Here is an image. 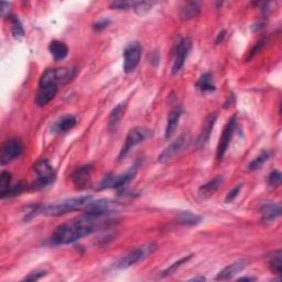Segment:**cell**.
I'll use <instances>...</instances> for the list:
<instances>
[{
    "instance_id": "obj_1",
    "label": "cell",
    "mask_w": 282,
    "mask_h": 282,
    "mask_svg": "<svg viewBox=\"0 0 282 282\" xmlns=\"http://www.w3.org/2000/svg\"><path fill=\"white\" fill-rule=\"evenodd\" d=\"M108 217H95L85 213L76 220L58 225L51 235V243L54 245H70L85 236L97 232L106 225Z\"/></svg>"
},
{
    "instance_id": "obj_2",
    "label": "cell",
    "mask_w": 282,
    "mask_h": 282,
    "mask_svg": "<svg viewBox=\"0 0 282 282\" xmlns=\"http://www.w3.org/2000/svg\"><path fill=\"white\" fill-rule=\"evenodd\" d=\"M92 201L93 198L90 195L75 196V198L65 199L56 203L38 206L33 212H35V214L41 213L46 216H61L73 211L85 209Z\"/></svg>"
},
{
    "instance_id": "obj_3",
    "label": "cell",
    "mask_w": 282,
    "mask_h": 282,
    "mask_svg": "<svg viewBox=\"0 0 282 282\" xmlns=\"http://www.w3.org/2000/svg\"><path fill=\"white\" fill-rule=\"evenodd\" d=\"M34 171L36 173V179L31 184V189L32 190H43L55 182L56 172L46 159H42L39 162H36L34 166Z\"/></svg>"
},
{
    "instance_id": "obj_4",
    "label": "cell",
    "mask_w": 282,
    "mask_h": 282,
    "mask_svg": "<svg viewBox=\"0 0 282 282\" xmlns=\"http://www.w3.org/2000/svg\"><path fill=\"white\" fill-rule=\"evenodd\" d=\"M157 245L150 243L147 244L145 246L136 247L134 249H131L128 254H126L125 256H122L115 263L114 267L116 269H126L129 268L131 266H134L141 262L142 259H145L148 255H150L153 253V250L156 249Z\"/></svg>"
},
{
    "instance_id": "obj_5",
    "label": "cell",
    "mask_w": 282,
    "mask_h": 282,
    "mask_svg": "<svg viewBox=\"0 0 282 282\" xmlns=\"http://www.w3.org/2000/svg\"><path fill=\"white\" fill-rule=\"evenodd\" d=\"M151 136H152V131L150 129L145 128V127H136V128H132L128 132V135H127L125 143L121 147V150L118 156V160L125 159L127 156H128V153L132 150V149L139 145V143L149 139Z\"/></svg>"
},
{
    "instance_id": "obj_6",
    "label": "cell",
    "mask_w": 282,
    "mask_h": 282,
    "mask_svg": "<svg viewBox=\"0 0 282 282\" xmlns=\"http://www.w3.org/2000/svg\"><path fill=\"white\" fill-rule=\"evenodd\" d=\"M138 171V168L136 166L131 167L128 171L119 175H113V177H106L103 182L100 183L99 190L103 189H116V190H122L126 188L132 180L135 179Z\"/></svg>"
},
{
    "instance_id": "obj_7",
    "label": "cell",
    "mask_w": 282,
    "mask_h": 282,
    "mask_svg": "<svg viewBox=\"0 0 282 282\" xmlns=\"http://www.w3.org/2000/svg\"><path fill=\"white\" fill-rule=\"evenodd\" d=\"M142 47L138 42H132L128 44L124 50V71L125 73L134 72L137 66L139 65L141 58Z\"/></svg>"
},
{
    "instance_id": "obj_8",
    "label": "cell",
    "mask_w": 282,
    "mask_h": 282,
    "mask_svg": "<svg viewBox=\"0 0 282 282\" xmlns=\"http://www.w3.org/2000/svg\"><path fill=\"white\" fill-rule=\"evenodd\" d=\"M236 117L233 116L232 118L227 121V124L225 125L224 129H223L222 136L220 138V141H218L217 145V150H216V159L217 161H222L223 158H224L225 153L228 149V146H230L232 137L234 135V131H235V127H236Z\"/></svg>"
},
{
    "instance_id": "obj_9",
    "label": "cell",
    "mask_w": 282,
    "mask_h": 282,
    "mask_svg": "<svg viewBox=\"0 0 282 282\" xmlns=\"http://www.w3.org/2000/svg\"><path fill=\"white\" fill-rule=\"evenodd\" d=\"M23 150H24L23 143L19 139L13 138V139L8 140L1 149V153H0V162H1L2 166L12 162L22 154Z\"/></svg>"
},
{
    "instance_id": "obj_10",
    "label": "cell",
    "mask_w": 282,
    "mask_h": 282,
    "mask_svg": "<svg viewBox=\"0 0 282 282\" xmlns=\"http://www.w3.org/2000/svg\"><path fill=\"white\" fill-rule=\"evenodd\" d=\"M191 49V42L188 38H183L179 41L174 51V60L172 63V75L178 74L184 65L186 61V57L189 55V52Z\"/></svg>"
},
{
    "instance_id": "obj_11",
    "label": "cell",
    "mask_w": 282,
    "mask_h": 282,
    "mask_svg": "<svg viewBox=\"0 0 282 282\" xmlns=\"http://www.w3.org/2000/svg\"><path fill=\"white\" fill-rule=\"evenodd\" d=\"M189 141V136L186 134H182L177 138V140L170 143V145L164 149V150L160 153V156L158 157V162L160 163H166L170 160L178 156V154L183 150V148L186 146V143Z\"/></svg>"
},
{
    "instance_id": "obj_12",
    "label": "cell",
    "mask_w": 282,
    "mask_h": 282,
    "mask_svg": "<svg viewBox=\"0 0 282 282\" xmlns=\"http://www.w3.org/2000/svg\"><path fill=\"white\" fill-rule=\"evenodd\" d=\"M92 174H93L92 164H85V166L77 168L72 174V181L74 185L79 190H85L90 188L93 184Z\"/></svg>"
},
{
    "instance_id": "obj_13",
    "label": "cell",
    "mask_w": 282,
    "mask_h": 282,
    "mask_svg": "<svg viewBox=\"0 0 282 282\" xmlns=\"http://www.w3.org/2000/svg\"><path fill=\"white\" fill-rule=\"evenodd\" d=\"M217 120V114L216 113H213L210 114L209 116L206 117L204 122H203V126H202V129L200 135L198 137V139H196V147L200 148V147H204L207 141L210 140V137L211 134L213 131V128H214L215 126V122Z\"/></svg>"
},
{
    "instance_id": "obj_14",
    "label": "cell",
    "mask_w": 282,
    "mask_h": 282,
    "mask_svg": "<svg viewBox=\"0 0 282 282\" xmlns=\"http://www.w3.org/2000/svg\"><path fill=\"white\" fill-rule=\"evenodd\" d=\"M248 266L247 260L245 259H239L237 262L233 263L231 265L226 266L224 269H222L220 273L217 274L215 277V280H228L232 279L234 276H236L237 274L241 273L245 268Z\"/></svg>"
},
{
    "instance_id": "obj_15",
    "label": "cell",
    "mask_w": 282,
    "mask_h": 282,
    "mask_svg": "<svg viewBox=\"0 0 282 282\" xmlns=\"http://www.w3.org/2000/svg\"><path fill=\"white\" fill-rule=\"evenodd\" d=\"M57 94L56 85H47V86H39L38 94L35 96V104L43 107L50 104Z\"/></svg>"
},
{
    "instance_id": "obj_16",
    "label": "cell",
    "mask_w": 282,
    "mask_h": 282,
    "mask_svg": "<svg viewBox=\"0 0 282 282\" xmlns=\"http://www.w3.org/2000/svg\"><path fill=\"white\" fill-rule=\"evenodd\" d=\"M259 213L262 215V221L271 222L275 221L281 214V207L274 202H265L259 207Z\"/></svg>"
},
{
    "instance_id": "obj_17",
    "label": "cell",
    "mask_w": 282,
    "mask_h": 282,
    "mask_svg": "<svg viewBox=\"0 0 282 282\" xmlns=\"http://www.w3.org/2000/svg\"><path fill=\"white\" fill-rule=\"evenodd\" d=\"M181 116H182V110H181V108L179 107H175L170 111L168 121H167V126H166V130H164V138H166V139H170V138L174 135L175 130H177L178 128Z\"/></svg>"
},
{
    "instance_id": "obj_18",
    "label": "cell",
    "mask_w": 282,
    "mask_h": 282,
    "mask_svg": "<svg viewBox=\"0 0 282 282\" xmlns=\"http://www.w3.org/2000/svg\"><path fill=\"white\" fill-rule=\"evenodd\" d=\"M223 183V177L218 175V177H215L214 179H212L209 182L203 184L202 186H200L199 189V196L200 199L202 200H206L211 198V196L214 194L216 191L220 189V186Z\"/></svg>"
},
{
    "instance_id": "obj_19",
    "label": "cell",
    "mask_w": 282,
    "mask_h": 282,
    "mask_svg": "<svg viewBox=\"0 0 282 282\" xmlns=\"http://www.w3.org/2000/svg\"><path fill=\"white\" fill-rule=\"evenodd\" d=\"M76 118L73 115H65L54 122L52 130L54 132H66L76 126Z\"/></svg>"
},
{
    "instance_id": "obj_20",
    "label": "cell",
    "mask_w": 282,
    "mask_h": 282,
    "mask_svg": "<svg viewBox=\"0 0 282 282\" xmlns=\"http://www.w3.org/2000/svg\"><path fill=\"white\" fill-rule=\"evenodd\" d=\"M49 51L55 61H62L68 55V47L64 42L54 40L49 45Z\"/></svg>"
},
{
    "instance_id": "obj_21",
    "label": "cell",
    "mask_w": 282,
    "mask_h": 282,
    "mask_svg": "<svg viewBox=\"0 0 282 282\" xmlns=\"http://www.w3.org/2000/svg\"><path fill=\"white\" fill-rule=\"evenodd\" d=\"M125 109H126V104H119L116 106V107L113 109V111H111L109 115V118H108L109 131L114 132L117 130V128H118L119 122L122 118V116H124Z\"/></svg>"
},
{
    "instance_id": "obj_22",
    "label": "cell",
    "mask_w": 282,
    "mask_h": 282,
    "mask_svg": "<svg viewBox=\"0 0 282 282\" xmlns=\"http://www.w3.org/2000/svg\"><path fill=\"white\" fill-rule=\"evenodd\" d=\"M200 3L196 2V1H190V2H186L184 6L182 7L180 11V18L184 20H190L196 15L199 14L200 12Z\"/></svg>"
},
{
    "instance_id": "obj_23",
    "label": "cell",
    "mask_w": 282,
    "mask_h": 282,
    "mask_svg": "<svg viewBox=\"0 0 282 282\" xmlns=\"http://www.w3.org/2000/svg\"><path fill=\"white\" fill-rule=\"evenodd\" d=\"M178 220L181 224L186 225V226H193V225L200 224V223L203 221V217L198 214H193L192 212L184 211V212H181L178 215Z\"/></svg>"
},
{
    "instance_id": "obj_24",
    "label": "cell",
    "mask_w": 282,
    "mask_h": 282,
    "mask_svg": "<svg viewBox=\"0 0 282 282\" xmlns=\"http://www.w3.org/2000/svg\"><path fill=\"white\" fill-rule=\"evenodd\" d=\"M196 87L198 89H200L201 92L206 93V92H214L216 89V86L214 82H213V77L210 73H204L203 75H202L199 81L196 82Z\"/></svg>"
},
{
    "instance_id": "obj_25",
    "label": "cell",
    "mask_w": 282,
    "mask_h": 282,
    "mask_svg": "<svg viewBox=\"0 0 282 282\" xmlns=\"http://www.w3.org/2000/svg\"><path fill=\"white\" fill-rule=\"evenodd\" d=\"M268 263L270 268L273 269L276 274L280 275L282 271V252L280 249L276 250L270 255L268 258Z\"/></svg>"
},
{
    "instance_id": "obj_26",
    "label": "cell",
    "mask_w": 282,
    "mask_h": 282,
    "mask_svg": "<svg viewBox=\"0 0 282 282\" xmlns=\"http://www.w3.org/2000/svg\"><path fill=\"white\" fill-rule=\"evenodd\" d=\"M270 158V152L269 151H263L259 153V156H257L254 160L248 164V171H257L260 168H262L264 164L268 161V159Z\"/></svg>"
},
{
    "instance_id": "obj_27",
    "label": "cell",
    "mask_w": 282,
    "mask_h": 282,
    "mask_svg": "<svg viewBox=\"0 0 282 282\" xmlns=\"http://www.w3.org/2000/svg\"><path fill=\"white\" fill-rule=\"evenodd\" d=\"M9 19L10 22H11V32L13 38L15 40H21L24 36V29L22 26V23L20 22V20L15 17V15L10 14Z\"/></svg>"
},
{
    "instance_id": "obj_28",
    "label": "cell",
    "mask_w": 282,
    "mask_h": 282,
    "mask_svg": "<svg viewBox=\"0 0 282 282\" xmlns=\"http://www.w3.org/2000/svg\"><path fill=\"white\" fill-rule=\"evenodd\" d=\"M11 173L8 172V171H2L0 173V196H1V199L3 198L8 191L11 188Z\"/></svg>"
},
{
    "instance_id": "obj_29",
    "label": "cell",
    "mask_w": 282,
    "mask_h": 282,
    "mask_svg": "<svg viewBox=\"0 0 282 282\" xmlns=\"http://www.w3.org/2000/svg\"><path fill=\"white\" fill-rule=\"evenodd\" d=\"M192 257H193V255H188V256H185V257H183V258L179 259L178 262L173 263L172 265H170L167 269H164V270L162 271V273H161V276H162V277H167V276L172 275L175 270L179 269L183 264L188 263L189 260H190L191 258H192Z\"/></svg>"
},
{
    "instance_id": "obj_30",
    "label": "cell",
    "mask_w": 282,
    "mask_h": 282,
    "mask_svg": "<svg viewBox=\"0 0 282 282\" xmlns=\"http://www.w3.org/2000/svg\"><path fill=\"white\" fill-rule=\"evenodd\" d=\"M138 1H114L110 3V8L114 10H128L135 9Z\"/></svg>"
},
{
    "instance_id": "obj_31",
    "label": "cell",
    "mask_w": 282,
    "mask_h": 282,
    "mask_svg": "<svg viewBox=\"0 0 282 282\" xmlns=\"http://www.w3.org/2000/svg\"><path fill=\"white\" fill-rule=\"evenodd\" d=\"M281 180H282V175L280 171H278V170H274V171H271L268 175L267 183L269 186L276 188V186H279L281 184Z\"/></svg>"
},
{
    "instance_id": "obj_32",
    "label": "cell",
    "mask_w": 282,
    "mask_h": 282,
    "mask_svg": "<svg viewBox=\"0 0 282 282\" xmlns=\"http://www.w3.org/2000/svg\"><path fill=\"white\" fill-rule=\"evenodd\" d=\"M154 4V2H146V1H138V4L135 8V11L137 14L139 15H143L146 14L147 12H149L151 10L152 6Z\"/></svg>"
},
{
    "instance_id": "obj_33",
    "label": "cell",
    "mask_w": 282,
    "mask_h": 282,
    "mask_svg": "<svg viewBox=\"0 0 282 282\" xmlns=\"http://www.w3.org/2000/svg\"><path fill=\"white\" fill-rule=\"evenodd\" d=\"M242 188H243V183H239V184L234 186V188L230 191V192L227 193L226 198H225V203H232V202L238 196L239 192H241Z\"/></svg>"
},
{
    "instance_id": "obj_34",
    "label": "cell",
    "mask_w": 282,
    "mask_h": 282,
    "mask_svg": "<svg viewBox=\"0 0 282 282\" xmlns=\"http://www.w3.org/2000/svg\"><path fill=\"white\" fill-rule=\"evenodd\" d=\"M45 271L44 270H35L33 273H30L28 276H25L24 278L22 279L23 281H35L41 279L42 277L45 276Z\"/></svg>"
},
{
    "instance_id": "obj_35",
    "label": "cell",
    "mask_w": 282,
    "mask_h": 282,
    "mask_svg": "<svg viewBox=\"0 0 282 282\" xmlns=\"http://www.w3.org/2000/svg\"><path fill=\"white\" fill-rule=\"evenodd\" d=\"M265 43H266V41L263 39V40H260V41H258L256 44L254 45V47L252 50H250V53H249V56H248V58L247 60H250V58H252L253 56H255L257 54V53L263 49L264 47V45H265Z\"/></svg>"
},
{
    "instance_id": "obj_36",
    "label": "cell",
    "mask_w": 282,
    "mask_h": 282,
    "mask_svg": "<svg viewBox=\"0 0 282 282\" xmlns=\"http://www.w3.org/2000/svg\"><path fill=\"white\" fill-rule=\"evenodd\" d=\"M110 24V20L109 19H102L97 21L96 23L93 24V29L96 31H102L104 29L107 28V26Z\"/></svg>"
},
{
    "instance_id": "obj_37",
    "label": "cell",
    "mask_w": 282,
    "mask_h": 282,
    "mask_svg": "<svg viewBox=\"0 0 282 282\" xmlns=\"http://www.w3.org/2000/svg\"><path fill=\"white\" fill-rule=\"evenodd\" d=\"M225 35H226V31L223 30L222 32L218 33L217 38H216V41H215V43H216V44H220V43H222L223 40H224V38H225Z\"/></svg>"
},
{
    "instance_id": "obj_38",
    "label": "cell",
    "mask_w": 282,
    "mask_h": 282,
    "mask_svg": "<svg viewBox=\"0 0 282 282\" xmlns=\"http://www.w3.org/2000/svg\"><path fill=\"white\" fill-rule=\"evenodd\" d=\"M206 278L203 276H196V277H193V278H191L189 279V281H205Z\"/></svg>"
},
{
    "instance_id": "obj_39",
    "label": "cell",
    "mask_w": 282,
    "mask_h": 282,
    "mask_svg": "<svg viewBox=\"0 0 282 282\" xmlns=\"http://www.w3.org/2000/svg\"><path fill=\"white\" fill-rule=\"evenodd\" d=\"M238 280H245V281H254V280H256V278H254V277H242V278H238Z\"/></svg>"
}]
</instances>
